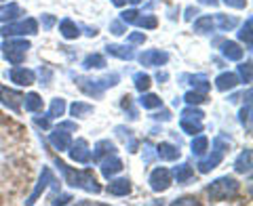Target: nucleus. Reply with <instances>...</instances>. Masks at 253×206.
Wrapping results in <instances>:
<instances>
[{"label":"nucleus","instance_id":"obj_35","mask_svg":"<svg viewBox=\"0 0 253 206\" xmlns=\"http://www.w3.org/2000/svg\"><path fill=\"white\" fill-rule=\"evenodd\" d=\"M253 28V19L251 17H247V21H245V26L241 28V32H239V38H241V40L243 42H247V46H249V49H251V46H253V34H251V30Z\"/></svg>","mask_w":253,"mask_h":206},{"label":"nucleus","instance_id":"obj_33","mask_svg":"<svg viewBox=\"0 0 253 206\" xmlns=\"http://www.w3.org/2000/svg\"><path fill=\"white\" fill-rule=\"evenodd\" d=\"M66 99H61V97H55L53 101H51V107H49V118H59V116H63L66 114Z\"/></svg>","mask_w":253,"mask_h":206},{"label":"nucleus","instance_id":"obj_36","mask_svg":"<svg viewBox=\"0 0 253 206\" xmlns=\"http://www.w3.org/2000/svg\"><path fill=\"white\" fill-rule=\"evenodd\" d=\"M133 84H135V89L139 93H144V91L150 89V84H152V78H150L148 74H144V72H137L135 76H133Z\"/></svg>","mask_w":253,"mask_h":206},{"label":"nucleus","instance_id":"obj_44","mask_svg":"<svg viewBox=\"0 0 253 206\" xmlns=\"http://www.w3.org/2000/svg\"><path fill=\"white\" fill-rule=\"evenodd\" d=\"M129 42L131 44H144L146 42V34H141V32H133V34H129Z\"/></svg>","mask_w":253,"mask_h":206},{"label":"nucleus","instance_id":"obj_30","mask_svg":"<svg viewBox=\"0 0 253 206\" xmlns=\"http://www.w3.org/2000/svg\"><path fill=\"white\" fill-rule=\"evenodd\" d=\"M70 114L74 118H84V116L93 114V105L91 103H84V101H74L72 105H70Z\"/></svg>","mask_w":253,"mask_h":206},{"label":"nucleus","instance_id":"obj_53","mask_svg":"<svg viewBox=\"0 0 253 206\" xmlns=\"http://www.w3.org/2000/svg\"><path fill=\"white\" fill-rule=\"evenodd\" d=\"M152 118H154V120H163V122H167V120H171V114L167 112V109H163L161 114H154Z\"/></svg>","mask_w":253,"mask_h":206},{"label":"nucleus","instance_id":"obj_54","mask_svg":"<svg viewBox=\"0 0 253 206\" xmlns=\"http://www.w3.org/2000/svg\"><path fill=\"white\" fill-rule=\"evenodd\" d=\"M194 15H199V11H196V9H192V6H190V9H186V19H188V21L192 19Z\"/></svg>","mask_w":253,"mask_h":206},{"label":"nucleus","instance_id":"obj_39","mask_svg":"<svg viewBox=\"0 0 253 206\" xmlns=\"http://www.w3.org/2000/svg\"><path fill=\"white\" fill-rule=\"evenodd\" d=\"M236 76H241V80L245 84H249L251 82V61L241 63V66H239V74H236Z\"/></svg>","mask_w":253,"mask_h":206},{"label":"nucleus","instance_id":"obj_2","mask_svg":"<svg viewBox=\"0 0 253 206\" xmlns=\"http://www.w3.org/2000/svg\"><path fill=\"white\" fill-rule=\"evenodd\" d=\"M241 183L234 177H219L207 187V196L213 202H221V200H230L239 194Z\"/></svg>","mask_w":253,"mask_h":206},{"label":"nucleus","instance_id":"obj_28","mask_svg":"<svg viewBox=\"0 0 253 206\" xmlns=\"http://www.w3.org/2000/svg\"><path fill=\"white\" fill-rule=\"evenodd\" d=\"M188 80H190V84L194 86V91H199V93H203V95H207V91L211 89V82L207 80V76L205 74H196V76H186Z\"/></svg>","mask_w":253,"mask_h":206},{"label":"nucleus","instance_id":"obj_20","mask_svg":"<svg viewBox=\"0 0 253 206\" xmlns=\"http://www.w3.org/2000/svg\"><path fill=\"white\" fill-rule=\"evenodd\" d=\"M234 171L241 175H249L251 172V147H245L234 160Z\"/></svg>","mask_w":253,"mask_h":206},{"label":"nucleus","instance_id":"obj_49","mask_svg":"<svg viewBox=\"0 0 253 206\" xmlns=\"http://www.w3.org/2000/svg\"><path fill=\"white\" fill-rule=\"evenodd\" d=\"M144 149H146V152H144V160H146V162H152V158L156 156V152H152V145L144 143Z\"/></svg>","mask_w":253,"mask_h":206},{"label":"nucleus","instance_id":"obj_1","mask_svg":"<svg viewBox=\"0 0 253 206\" xmlns=\"http://www.w3.org/2000/svg\"><path fill=\"white\" fill-rule=\"evenodd\" d=\"M55 166L59 169V172L63 175V179H66V183L70 187H81V189H84V192H89V194H99L101 192V185L97 183V179L93 177L91 171H74L72 166L61 162L59 158L55 160Z\"/></svg>","mask_w":253,"mask_h":206},{"label":"nucleus","instance_id":"obj_47","mask_svg":"<svg viewBox=\"0 0 253 206\" xmlns=\"http://www.w3.org/2000/svg\"><path fill=\"white\" fill-rule=\"evenodd\" d=\"M224 4L232 6V9H245V6H247V0H224Z\"/></svg>","mask_w":253,"mask_h":206},{"label":"nucleus","instance_id":"obj_42","mask_svg":"<svg viewBox=\"0 0 253 206\" xmlns=\"http://www.w3.org/2000/svg\"><path fill=\"white\" fill-rule=\"evenodd\" d=\"M137 15H139L137 9H129V11H123V13H121V19H123L125 23H135Z\"/></svg>","mask_w":253,"mask_h":206},{"label":"nucleus","instance_id":"obj_5","mask_svg":"<svg viewBox=\"0 0 253 206\" xmlns=\"http://www.w3.org/2000/svg\"><path fill=\"white\" fill-rule=\"evenodd\" d=\"M230 143V141H228ZM228 143L224 141V137H215V141H213V149H211V154L209 158H205V160H201L199 164V172H203V175H207V172H211L215 166L224 160V154H226V149H228Z\"/></svg>","mask_w":253,"mask_h":206},{"label":"nucleus","instance_id":"obj_31","mask_svg":"<svg viewBox=\"0 0 253 206\" xmlns=\"http://www.w3.org/2000/svg\"><path fill=\"white\" fill-rule=\"evenodd\" d=\"M213 17H209V15H203V17H199L194 21V32L196 34H211L213 32Z\"/></svg>","mask_w":253,"mask_h":206},{"label":"nucleus","instance_id":"obj_23","mask_svg":"<svg viewBox=\"0 0 253 206\" xmlns=\"http://www.w3.org/2000/svg\"><path fill=\"white\" fill-rule=\"evenodd\" d=\"M108 194H112V196H129L131 194V181L129 179H114V181H110V185H108Z\"/></svg>","mask_w":253,"mask_h":206},{"label":"nucleus","instance_id":"obj_3","mask_svg":"<svg viewBox=\"0 0 253 206\" xmlns=\"http://www.w3.org/2000/svg\"><path fill=\"white\" fill-rule=\"evenodd\" d=\"M76 84H78V89H81L84 95H89V97H99L106 89H112V86L118 84V74H110L104 78H97V80L84 78V76H76Z\"/></svg>","mask_w":253,"mask_h":206},{"label":"nucleus","instance_id":"obj_43","mask_svg":"<svg viewBox=\"0 0 253 206\" xmlns=\"http://www.w3.org/2000/svg\"><path fill=\"white\" fill-rule=\"evenodd\" d=\"M34 124H36V126H41V129H44V131H49V129H51V118H49V116H46V118L34 116Z\"/></svg>","mask_w":253,"mask_h":206},{"label":"nucleus","instance_id":"obj_17","mask_svg":"<svg viewBox=\"0 0 253 206\" xmlns=\"http://www.w3.org/2000/svg\"><path fill=\"white\" fill-rule=\"evenodd\" d=\"M239 76H236L234 72H224V74H219L215 78V89L221 91V93H226V91H232L236 84H239Z\"/></svg>","mask_w":253,"mask_h":206},{"label":"nucleus","instance_id":"obj_45","mask_svg":"<svg viewBox=\"0 0 253 206\" xmlns=\"http://www.w3.org/2000/svg\"><path fill=\"white\" fill-rule=\"evenodd\" d=\"M123 109H125V112H129L131 118H137L135 109H133V105H131V97H129V95H126V97H123Z\"/></svg>","mask_w":253,"mask_h":206},{"label":"nucleus","instance_id":"obj_37","mask_svg":"<svg viewBox=\"0 0 253 206\" xmlns=\"http://www.w3.org/2000/svg\"><path fill=\"white\" fill-rule=\"evenodd\" d=\"M135 26L137 28H144V30H154L158 26V19L154 17V15H137V19H135Z\"/></svg>","mask_w":253,"mask_h":206},{"label":"nucleus","instance_id":"obj_41","mask_svg":"<svg viewBox=\"0 0 253 206\" xmlns=\"http://www.w3.org/2000/svg\"><path fill=\"white\" fill-rule=\"evenodd\" d=\"M241 122L247 124V129L251 131V103L249 101H247V105L241 109Z\"/></svg>","mask_w":253,"mask_h":206},{"label":"nucleus","instance_id":"obj_26","mask_svg":"<svg viewBox=\"0 0 253 206\" xmlns=\"http://www.w3.org/2000/svg\"><path fill=\"white\" fill-rule=\"evenodd\" d=\"M106 66H108L106 57H104V55H99V53L86 55L84 61H83V68H84V69H101V68H106Z\"/></svg>","mask_w":253,"mask_h":206},{"label":"nucleus","instance_id":"obj_57","mask_svg":"<svg viewBox=\"0 0 253 206\" xmlns=\"http://www.w3.org/2000/svg\"><path fill=\"white\" fill-rule=\"evenodd\" d=\"M156 80H158V82H161V80H167V74H165V72H163V74H161V72H158V76H156Z\"/></svg>","mask_w":253,"mask_h":206},{"label":"nucleus","instance_id":"obj_52","mask_svg":"<svg viewBox=\"0 0 253 206\" xmlns=\"http://www.w3.org/2000/svg\"><path fill=\"white\" fill-rule=\"evenodd\" d=\"M59 129H66V131H72V133H76V122H70V120H66V122H59Z\"/></svg>","mask_w":253,"mask_h":206},{"label":"nucleus","instance_id":"obj_21","mask_svg":"<svg viewBox=\"0 0 253 206\" xmlns=\"http://www.w3.org/2000/svg\"><path fill=\"white\" fill-rule=\"evenodd\" d=\"M106 51H108V55L118 57V59H123V61H131L133 57H135L133 49H131V46H126V44H108Z\"/></svg>","mask_w":253,"mask_h":206},{"label":"nucleus","instance_id":"obj_59","mask_svg":"<svg viewBox=\"0 0 253 206\" xmlns=\"http://www.w3.org/2000/svg\"><path fill=\"white\" fill-rule=\"evenodd\" d=\"M129 2H131V4H139V2H141V0H129Z\"/></svg>","mask_w":253,"mask_h":206},{"label":"nucleus","instance_id":"obj_48","mask_svg":"<svg viewBox=\"0 0 253 206\" xmlns=\"http://www.w3.org/2000/svg\"><path fill=\"white\" fill-rule=\"evenodd\" d=\"M53 26H55V17H53V15H49V13L42 15V28L44 30H51Z\"/></svg>","mask_w":253,"mask_h":206},{"label":"nucleus","instance_id":"obj_4","mask_svg":"<svg viewBox=\"0 0 253 206\" xmlns=\"http://www.w3.org/2000/svg\"><path fill=\"white\" fill-rule=\"evenodd\" d=\"M203 118L205 114L201 112L199 107H194V105H188L181 109V116H179V126H181V131H184L186 135H199L203 133Z\"/></svg>","mask_w":253,"mask_h":206},{"label":"nucleus","instance_id":"obj_7","mask_svg":"<svg viewBox=\"0 0 253 206\" xmlns=\"http://www.w3.org/2000/svg\"><path fill=\"white\" fill-rule=\"evenodd\" d=\"M0 34L4 38H11V36H34L38 34V21L28 17L26 21H19V23H4L0 28Z\"/></svg>","mask_w":253,"mask_h":206},{"label":"nucleus","instance_id":"obj_29","mask_svg":"<svg viewBox=\"0 0 253 206\" xmlns=\"http://www.w3.org/2000/svg\"><path fill=\"white\" fill-rule=\"evenodd\" d=\"M190 149H192L194 156H205L209 149V139L205 137V135H196V137L192 139V145H190Z\"/></svg>","mask_w":253,"mask_h":206},{"label":"nucleus","instance_id":"obj_51","mask_svg":"<svg viewBox=\"0 0 253 206\" xmlns=\"http://www.w3.org/2000/svg\"><path fill=\"white\" fill-rule=\"evenodd\" d=\"M70 200H72V196H70V194H61L59 198H55V200H51L53 204H68Z\"/></svg>","mask_w":253,"mask_h":206},{"label":"nucleus","instance_id":"obj_34","mask_svg":"<svg viewBox=\"0 0 253 206\" xmlns=\"http://www.w3.org/2000/svg\"><path fill=\"white\" fill-rule=\"evenodd\" d=\"M213 23H217V28L221 30V32H230L232 28H236V21L234 17H228V15H221V13H217L215 15V19H213Z\"/></svg>","mask_w":253,"mask_h":206},{"label":"nucleus","instance_id":"obj_15","mask_svg":"<svg viewBox=\"0 0 253 206\" xmlns=\"http://www.w3.org/2000/svg\"><path fill=\"white\" fill-rule=\"evenodd\" d=\"M21 99L23 95L17 93V91H11V89H0V101H2V105H6L13 112H19L21 107Z\"/></svg>","mask_w":253,"mask_h":206},{"label":"nucleus","instance_id":"obj_58","mask_svg":"<svg viewBox=\"0 0 253 206\" xmlns=\"http://www.w3.org/2000/svg\"><path fill=\"white\" fill-rule=\"evenodd\" d=\"M125 2L126 0H112V4H116V6H125Z\"/></svg>","mask_w":253,"mask_h":206},{"label":"nucleus","instance_id":"obj_6","mask_svg":"<svg viewBox=\"0 0 253 206\" xmlns=\"http://www.w3.org/2000/svg\"><path fill=\"white\" fill-rule=\"evenodd\" d=\"M0 49H2L4 59L9 63H13V66H21V61L26 59V53L30 49V42L28 40H4Z\"/></svg>","mask_w":253,"mask_h":206},{"label":"nucleus","instance_id":"obj_46","mask_svg":"<svg viewBox=\"0 0 253 206\" xmlns=\"http://www.w3.org/2000/svg\"><path fill=\"white\" fill-rule=\"evenodd\" d=\"M116 135L121 139H125V141H129L131 137H133V131H129V129H125V126H116Z\"/></svg>","mask_w":253,"mask_h":206},{"label":"nucleus","instance_id":"obj_25","mask_svg":"<svg viewBox=\"0 0 253 206\" xmlns=\"http://www.w3.org/2000/svg\"><path fill=\"white\" fill-rule=\"evenodd\" d=\"M192 175H194V171H192V166L190 164H177L175 169L171 171V177L173 179H177V183H186V181H190L192 179Z\"/></svg>","mask_w":253,"mask_h":206},{"label":"nucleus","instance_id":"obj_50","mask_svg":"<svg viewBox=\"0 0 253 206\" xmlns=\"http://www.w3.org/2000/svg\"><path fill=\"white\" fill-rule=\"evenodd\" d=\"M173 204H196V198H192V196H184V198H177V200L175 202H173Z\"/></svg>","mask_w":253,"mask_h":206},{"label":"nucleus","instance_id":"obj_14","mask_svg":"<svg viewBox=\"0 0 253 206\" xmlns=\"http://www.w3.org/2000/svg\"><path fill=\"white\" fill-rule=\"evenodd\" d=\"M49 141L55 149H59V152H68V147L72 145V137H70V133L66 129H55L51 135H49Z\"/></svg>","mask_w":253,"mask_h":206},{"label":"nucleus","instance_id":"obj_11","mask_svg":"<svg viewBox=\"0 0 253 206\" xmlns=\"http://www.w3.org/2000/svg\"><path fill=\"white\" fill-rule=\"evenodd\" d=\"M99 166H101V175H104L106 179H112L114 175H118L125 166H123V160L118 158L116 154H110L106 158H101L99 160Z\"/></svg>","mask_w":253,"mask_h":206},{"label":"nucleus","instance_id":"obj_16","mask_svg":"<svg viewBox=\"0 0 253 206\" xmlns=\"http://www.w3.org/2000/svg\"><path fill=\"white\" fill-rule=\"evenodd\" d=\"M217 44H219L221 55H224L228 61H241L243 59V49L236 42H232V40H217Z\"/></svg>","mask_w":253,"mask_h":206},{"label":"nucleus","instance_id":"obj_38","mask_svg":"<svg viewBox=\"0 0 253 206\" xmlns=\"http://www.w3.org/2000/svg\"><path fill=\"white\" fill-rule=\"evenodd\" d=\"M205 95L203 93H199V91H188L186 95H184V101L188 103V105H201V103H205Z\"/></svg>","mask_w":253,"mask_h":206},{"label":"nucleus","instance_id":"obj_13","mask_svg":"<svg viewBox=\"0 0 253 206\" xmlns=\"http://www.w3.org/2000/svg\"><path fill=\"white\" fill-rule=\"evenodd\" d=\"M9 78H11V82L19 84V86H30V84L36 82V74L28 68H21V66H15L9 72Z\"/></svg>","mask_w":253,"mask_h":206},{"label":"nucleus","instance_id":"obj_22","mask_svg":"<svg viewBox=\"0 0 253 206\" xmlns=\"http://www.w3.org/2000/svg\"><path fill=\"white\" fill-rule=\"evenodd\" d=\"M59 34L66 38V40H76V38L81 36V28H78L72 19H61L59 21Z\"/></svg>","mask_w":253,"mask_h":206},{"label":"nucleus","instance_id":"obj_32","mask_svg":"<svg viewBox=\"0 0 253 206\" xmlns=\"http://www.w3.org/2000/svg\"><path fill=\"white\" fill-rule=\"evenodd\" d=\"M21 101H23V105H26L28 112H38V109L42 107V99H41L38 93H28Z\"/></svg>","mask_w":253,"mask_h":206},{"label":"nucleus","instance_id":"obj_8","mask_svg":"<svg viewBox=\"0 0 253 206\" xmlns=\"http://www.w3.org/2000/svg\"><path fill=\"white\" fill-rule=\"evenodd\" d=\"M148 183H150V187H152V192H156V194L167 192V189L171 187V183H173L171 171L169 169H163V166H158V169H154L152 172H150Z\"/></svg>","mask_w":253,"mask_h":206},{"label":"nucleus","instance_id":"obj_55","mask_svg":"<svg viewBox=\"0 0 253 206\" xmlns=\"http://www.w3.org/2000/svg\"><path fill=\"white\" fill-rule=\"evenodd\" d=\"M201 4H207V6H215L217 4V0H199Z\"/></svg>","mask_w":253,"mask_h":206},{"label":"nucleus","instance_id":"obj_27","mask_svg":"<svg viewBox=\"0 0 253 206\" xmlns=\"http://www.w3.org/2000/svg\"><path fill=\"white\" fill-rule=\"evenodd\" d=\"M139 105L144 107V109H156V107H163V99L158 97V95L154 93H141V97H139Z\"/></svg>","mask_w":253,"mask_h":206},{"label":"nucleus","instance_id":"obj_18","mask_svg":"<svg viewBox=\"0 0 253 206\" xmlns=\"http://www.w3.org/2000/svg\"><path fill=\"white\" fill-rule=\"evenodd\" d=\"M110 154H116V147H114V143L110 139H101V141L95 143V147H93V160L95 162H99L101 158H106Z\"/></svg>","mask_w":253,"mask_h":206},{"label":"nucleus","instance_id":"obj_40","mask_svg":"<svg viewBox=\"0 0 253 206\" xmlns=\"http://www.w3.org/2000/svg\"><path fill=\"white\" fill-rule=\"evenodd\" d=\"M110 32H112V34H116V36H123L125 32H126V23H125L123 19H116V21L110 23Z\"/></svg>","mask_w":253,"mask_h":206},{"label":"nucleus","instance_id":"obj_12","mask_svg":"<svg viewBox=\"0 0 253 206\" xmlns=\"http://www.w3.org/2000/svg\"><path fill=\"white\" fill-rule=\"evenodd\" d=\"M51 183H57L55 181V177H53V172H51V169H42V172H41V179H38V183H36V187H34V192L30 194V198L26 200V204H34L38 198H41V194L46 189V185H51Z\"/></svg>","mask_w":253,"mask_h":206},{"label":"nucleus","instance_id":"obj_19","mask_svg":"<svg viewBox=\"0 0 253 206\" xmlns=\"http://www.w3.org/2000/svg\"><path fill=\"white\" fill-rule=\"evenodd\" d=\"M179 147L173 145V143H158L156 145V156L161 158V160H167V162H173L179 158Z\"/></svg>","mask_w":253,"mask_h":206},{"label":"nucleus","instance_id":"obj_10","mask_svg":"<svg viewBox=\"0 0 253 206\" xmlns=\"http://www.w3.org/2000/svg\"><path fill=\"white\" fill-rule=\"evenodd\" d=\"M68 152H70V158L78 164H89L91 162V149H89L86 139H76V143L70 145Z\"/></svg>","mask_w":253,"mask_h":206},{"label":"nucleus","instance_id":"obj_24","mask_svg":"<svg viewBox=\"0 0 253 206\" xmlns=\"http://www.w3.org/2000/svg\"><path fill=\"white\" fill-rule=\"evenodd\" d=\"M19 15H23L21 11V6L17 2H9V4H4V6H0V21H15L19 17Z\"/></svg>","mask_w":253,"mask_h":206},{"label":"nucleus","instance_id":"obj_9","mask_svg":"<svg viewBox=\"0 0 253 206\" xmlns=\"http://www.w3.org/2000/svg\"><path fill=\"white\" fill-rule=\"evenodd\" d=\"M139 63L144 68H161L165 63L169 61V53L167 51H158V49H150V51H144L137 55Z\"/></svg>","mask_w":253,"mask_h":206},{"label":"nucleus","instance_id":"obj_56","mask_svg":"<svg viewBox=\"0 0 253 206\" xmlns=\"http://www.w3.org/2000/svg\"><path fill=\"white\" fill-rule=\"evenodd\" d=\"M86 36H97V30H95V28H86Z\"/></svg>","mask_w":253,"mask_h":206}]
</instances>
